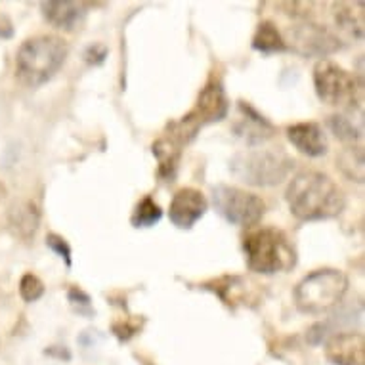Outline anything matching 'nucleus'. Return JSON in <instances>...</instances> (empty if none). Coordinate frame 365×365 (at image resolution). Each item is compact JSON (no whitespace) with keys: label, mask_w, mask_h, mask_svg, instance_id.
<instances>
[{"label":"nucleus","mask_w":365,"mask_h":365,"mask_svg":"<svg viewBox=\"0 0 365 365\" xmlns=\"http://www.w3.org/2000/svg\"><path fill=\"white\" fill-rule=\"evenodd\" d=\"M252 48L264 54H274V52L287 50V42L272 21H262L252 36Z\"/></svg>","instance_id":"obj_17"},{"label":"nucleus","mask_w":365,"mask_h":365,"mask_svg":"<svg viewBox=\"0 0 365 365\" xmlns=\"http://www.w3.org/2000/svg\"><path fill=\"white\" fill-rule=\"evenodd\" d=\"M247 266L264 276L289 272L297 264V252L287 235L277 227H257L243 241Z\"/></svg>","instance_id":"obj_3"},{"label":"nucleus","mask_w":365,"mask_h":365,"mask_svg":"<svg viewBox=\"0 0 365 365\" xmlns=\"http://www.w3.org/2000/svg\"><path fill=\"white\" fill-rule=\"evenodd\" d=\"M153 153H155L159 163H161V168H159L161 176H165V174H167V176H173L180 157V150L178 145L174 144V140H159V142L153 145Z\"/></svg>","instance_id":"obj_20"},{"label":"nucleus","mask_w":365,"mask_h":365,"mask_svg":"<svg viewBox=\"0 0 365 365\" xmlns=\"http://www.w3.org/2000/svg\"><path fill=\"white\" fill-rule=\"evenodd\" d=\"M209 209V201L195 187H182L174 193L168 209V218L180 230H190L197 224Z\"/></svg>","instance_id":"obj_10"},{"label":"nucleus","mask_w":365,"mask_h":365,"mask_svg":"<svg viewBox=\"0 0 365 365\" xmlns=\"http://www.w3.org/2000/svg\"><path fill=\"white\" fill-rule=\"evenodd\" d=\"M325 356L333 365H365L364 336L354 331L336 333L325 344Z\"/></svg>","instance_id":"obj_11"},{"label":"nucleus","mask_w":365,"mask_h":365,"mask_svg":"<svg viewBox=\"0 0 365 365\" xmlns=\"http://www.w3.org/2000/svg\"><path fill=\"white\" fill-rule=\"evenodd\" d=\"M289 209L299 220H329L344 210L346 199L341 187L324 173L304 170L287 187Z\"/></svg>","instance_id":"obj_1"},{"label":"nucleus","mask_w":365,"mask_h":365,"mask_svg":"<svg viewBox=\"0 0 365 365\" xmlns=\"http://www.w3.org/2000/svg\"><path fill=\"white\" fill-rule=\"evenodd\" d=\"M14 27L12 21L6 16H0V38H12Z\"/></svg>","instance_id":"obj_25"},{"label":"nucleus","mask_w":365,"mask_h":365,"mask_svg":"<svg viewBox=\"0 0 365 365\" xmlns=\"http://www.w3.org/2000/svg\"><path fill=\"white\" fill-rule=\"evenodd\" d=\"M241 111H243V125L237 126V132L249 142V144H260L264 140L274 136V126L269 125L268 120L264 119L262 115H258L251 106L241 102Z\"/></svg>","instance_id":"obj_15"},{"label":"nucleus","mask_w":365,"mask_h":365,"mask_svg":"<svg viewBox=\"0 0 365 365\" xmlns=\"http://www.w3.org/2000/svg\"><path fill=\"white\" fill-rule=\"evenodd\" d=\"M293 167L294 161L282 148L241 151L230 163L235 178L257 187L277 186L291 174Z\"/></svg>","instance_id":"obj_4"},{"label":"nucleus","mask_w":365,"mask_h":365,"mask_svg":"<svg viewBox=\"0 0 365 365\" xmlns=\"http://www.w3.org/2000/svg\"><path fill=\"white\" fill-rule=\"evenodd\" d=\"M19 294L25 302H35L44 294V283L35 274H25L19 282Z\"/></svg>","instance_id":"obj_21"},{"label":"nucleus","mask_w":365,"mask_h":365,"mask_svg":"<svg viewBox=\"0 0 365 365\" xmlns=\"http://www.w3.org/2000/svg\"><path fill=\"white\" fill-rule=\"evenodd\" d=\"M106 56H108V48H106V46H102V44H92V46L86 50L84 58H86V61L92 63V66H100V63H103V60H106Z\"/></svg>","instance_id":"obj_23"},{"label":"nucleus","mask_w":365,"mask_h":365,"mask_svg":"<svg viewBox=\"0 0 365 365\" xmlns=\"http://www.w3.org/2000/svg\"><path fill=\"white\" fill-rule=\"evenodd\" d=\"M212 201L222 218L235 226H255L264 216L266 205L258 195L232 186H216Z\"/></svg>","instance_id":"obj_7"},{"label":"nucleus","mask_w":365,"mask_h":365,"mask_svg":"<svg viewBox=\"0 0 365 365\" xmlns=\"http://www.w3.org/2000/svg\"><path fill=\"white\" fill-rule=\"evenodd\" d=\"M289 142L308 157H322L329 150L324 128L316 123H297L287 128Z\"/></svg>","instance_id":"obj_12"},{"label":"nucleus","mask_w":365,"mask_h":365,"mask_svg":"<svg viewBox=\"0 0 365 365\" xmlns=\"http://www.w3.org/2000/svg\"><path fill=\"white\" fill-rule=\"evenodd\" d=\"M42 16L58 29L75 31L81 27L86 18V8L78 2H69V0H50L41 4Z\"/></svg>","instance_id":"obj_13"},{"label":"nucleus","mask_w":365,"mask_h":365,"mask_svg":"<svg viewBox=\"0 0 365 365\" xmlns=\"http://www.w3.org/2000/svg\"><path fill=\"white\" fill-rule=\"evenodd\" d=\"M8 222L21 240H31L41 224V212L33 201H16L8 210Z\"/></svg>","instance_id":"obj_14"},{"label":"nucleus","mask_w":365,"mask_h":365,"mask_svg":"<svg viewBox=\"0 0 365 365\" xmlns=\"http://www.w3.org/2000/svg\"><path fill=\"white\" fill-rule=\"evenodd\" d=\"M289 42L302 56H327L341 48V41L325 25L304 18L289 29Z\"/></svg>","instance_id":"obj_8"},{"label":"nucleus","mask_w":365,"mask_h":365,"mask_svg":"<svg viewBox=\"0 0 365 365\" xmlns=\"http://www.w3.org/2000/svg\"><path fill=\"white\" fill-rule=\"evenodd\" d=\"M46 245H48L54 252H58V255L66 260L67 266H71V247H69V243H67L63 237H60L58 234H50L48 237H46Z\"/></svg>","instance_id":"obj_22"},{"label":"nucleus","mask_w":365,"mask_h":365,"mask_svg":"<svg viewBox=\"0 0 365 365\" xmlns=\"http://www.w3.org/2000/svg\"><path fill=\"white\" fill-rule=\"evenodd\" d=\"M339 167L344 174H346L350 180H356V182H364V150L358 148V145H352V148H346L342 151L341 157H339Z\"/></svg>","instance_id":"obj_18"},{"label":"nucleus","mask_w":365,"mask_h":365,"mask_svg":"<svg viewBox=\"0 0 365 365\" xmlns=\"http://www.w3.org/2000/svg\"><path fill=\"white\" fill-rule=\"evenodd\" d=\"M329 126L333 134L342 142L348 144H356L358 140H361L364 134V125H361V113L356 115V111L348 109L346 113L333 115L329 120Z\"/></svg>","instance_id":"obj_16"},{"label":"nucleus","mask_w":365,"mask_h":365,"mask_svg":"<svg viewBox=\"0 0 365 365\" xmlns=\"http://www.w3.org/2000/svg\"><path fill=\"white\" fill-rule=\"evenodd\" d=\"M163 210L161 207L148 195L136 205V210L132 215V226L134 227H151L161 220Z\"/></svg>","instance_id":"obj_19"},{"label":"nucleus","mask_w":365,"mask_h":365,"mask_svg":"<svg viewBox=\"0 0 365 365\" xmlns=\"http://www.w3.org/2000/svg\"><path fill=\"white\" fill-rule=\"evenodd\" d=\"M69 48L60 36L41 35L27 38L16 56V73L19 81L31 88L48 83L67 60Z\"/></svg>","instance_id":"obj_2"},{"label":"nucleus","mask_w":365,"mask_h":365,"mask_svg":"<svg viewBox=\"0 0 365 365\" xmlns=\"http://www.w3.org/2000/svg\"><path fill=\"white\" fill-rule=\"evenodd\" d=\"M69 302H71L73 306H81V308H88L90 312V297L84 291H81L78 287H73L71 291H69ZM81 308H78V312H81Z\"/></svg>","instance_id":"obj_24"},{"label":"nucleus","mask_w":365,"mask_h":365,"mask_svg":"<svg viewBox=\"0 0 365 365\" xmlns=\"http://www.w3.org/2000/svg\"><path fill=\"white\" fill-rule=\"evenodd\" d=\"M314 86L317 98L329 106L341 108H359V96L364 84H358L356 77L335 61L319 60L314 67Z\"/></svg>","instance_id":"obj_6"},{"label":"nucleus","mask_w":365,"mask_h":365,"mask_svg":"<svg viewBox=\"0 0 365 365\" xmlns=\"http://www.w3.org/2000/svg\"><path fill=\"white\" fill-rule=\"evenodd\" d=\"M346 291L348 277L341 269H316L297 285L294 302L304 314H324L335 308L344 299Z\"/></svg>","instance_id":"obj_5"},{"label":"nucleus","mask_w":365,"mask_h":365,"mask_svg":"<svg viewBox=\"0 0 365 365\" xmlns=\"http://www.w3.org/2000/svg\"><path fill=\"white\" fill-rule=\"evenodd\" d=\"M230 103H227L226 92L222 88L220 83H210L203 88V92L199 94L197 108L193 109L192 115H187L184 119V126H190V132H195L199 125L205 123H215V120H222L227 115Z\"/></svg>","instance_id":"obj_9"}]
</instances>
